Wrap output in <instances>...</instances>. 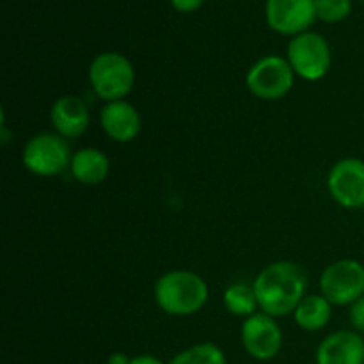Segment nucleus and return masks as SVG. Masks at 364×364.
Returning <instances> with one entry per match:
<instances>
[{"label":"nucleus","mask_w":364,"mask_h":364,"mask_svg":"<svg viewBox=\"0 0 364 364\" xmlns=\"http://www.w3.org/2000/svg\"><path fill=\"white\" fill-rule=\"evenodd\" d=\"M327 191L343 208L364 206V162L359 159H341L327 174Z\"/></svg>","instance_id":"obj_10"},{"label":"nucleus","mask_w":364,"mask_h":364,"mask_svg":"<svg viewBox=\"0 0 364 364\" xmlns=\"http://www.w3.org/2000/svg\"><path fill=\"white\" fill-rule=\"evenodd\" d=\"M316 364H364V338L358 331H336L316 348Z\"/></svg>","instance_id":"obj_13"},{"label":"nucleus","mask_w":364,"mask_h":364,"mask_svg":"<svg viewBox=\"0 0 364 364\" xmlns=\"http://www.w3.org/2000/svg\"><path fill=\"white\" fill-rule=\"evenodd\" d=\"M333 316V304L322 294H308L294 311V320L308 333L323 329Z\"/></svg>","instance_id":"obj_15"},{"label":"nucleus","mask_w":364,"mask_h":364,"mask_svg":"<svg viewBox=\"0 0 364 364\" xmlns=\"http://www.w3.org/2000/svg\"><path fill=\"white\" fill-rule=\"evenodd\" d=\"M297 75L291 70L287 57L265 55L256 60L245 75L249 92L259 100L274 102L291 91Z\"/></svg>","instance_id":"obj_6"},{"label":"nucleus","mask_w":364,"mask_h":364,"mask_svg":"<svg viewBox=\"0 0 364 364\" xmlns=\"http://www.w3.org/2000/svg\"><path fill=\"white\" fill-rule=\"evenodd\" d=\"M208 284L192 270H169L155 284V302L171 316H191L205 308Z\"/></svg>","instance_id":"obj_2"},{"label":"nucleus","mask_w":364,"mask_h":364,"mask_svg":"<svg viewBox=\"0 0 364 364\" xmlns=\"http://www.w3.org/2000/svg\"><path fill=\"white\" fill-rule=\"evenodd\" d=\"M348 320H350V326L354 327V331H358V333H364V295L350 306Z\"/></svg>","instance_id":"obj_19"},{"label":"nucleus","mask_w":364,"mask_h":364,"mask_svg":"<svg viewBox=\"0 0 364 364\" xmlns=\"http://www.w3.org/2000/svg\"><path fill=\"white\" fill-rule=\"evenodd\" d=\"M224 308L228 313L242 318H249L255 313L259 311L258 297L252 284L247 283H233L224 290L223 295Z\"/></svg>","instance_id":"obj_16"},{"label":"nucleus","mask_w":364,"mask_h":364,"mask_svg":"<svg viewBox=\"0 0 364 364\" xmlns=\"http://www.w3.org/2000/svg\"><path fill=\"white\" fill-rule=\"evenodd\" d=\"M167 364H228V359L219 345L205 341L178 352Z\"/></svg>","instance_id":"obj_17"},{"label":"nucleus","mask_w":364,"mask_h":364,"mask_svg":"<svg viewBox=\"0 0 364 364\" xmlns=\"http://www.w3.org/2000/svg\"><path fill=\"white\" fill-rule=\"evenodd\" d=\"M320 294L333 306H352L364 295V265L358 259H338L320 276Z\"/></svg>","instance_id":"obj_7"},{"label":"nucleus","mask_w":364,"mask_h":364,"mask_svg":"<svg viewBox=\"0 0 364 364\" xmlns=\"http://www.w3.org/2000/svg\"><path fill=\"white\" fill-rule=\"evenodd\" d=\"M130 364H167V363H164L162 359L155 358V355L151 354H142V355H135V358H132Z\"/></svg>","instance_id":"obj_21"},{"label":"nucleus","mask_w":364,"mask_h":364,"mask_svg":"<svg viewBox=\"0 0 364 364\" xmlns=\"http://www.w3.org/2000/svg\"><path fill=\"white\" fill-rule=\"evenodd\" d=\"M265 20L274 32L290 38L311 31L316 21L315 0H267Z\"/></svg>","instance_id":"obj_9"},{"label":"nucleus","mask_w":364,"mask_h":364,"mask_svg":"<svg viewBox=\"0 0 364 364\" xmlns=\"http://www.w3.org/2000/svg\"><path fill=\"white\" fill-rule=\"evenodd\" d=\"M287 59L294 73L309 82L326 77L333 63L329 43L315 31L294 36L288 43Z\"/></svg>","instance_id":"obj_5"},{"label":"nucleus","mask_w":364,"mask_h":364,"mask_svg":"<svg viewBox=\"0 0 364 364\" xmlns=\"http://www.w3.org/2000/svg\"><path fill=\"white\" fill-rule=\"evenodd\" d=\"M240 340L245 352L256 361H270L283 348V331L274 316L258 311L244 320Z\"/></svg>","instance_id":"obj_8"},{"label":"nucleus","mask_w":364,"mask_h":364,"mask_svg":"<svg viewBox=\"0 0 364 364\" xmlns=\"http://www.w3.org/2000/svg\"><path fill=\"white\" fill-rule=\"evenodd\" d=\"M205 0H171V6L178 11V13H194V11L201 9Z\"/></svg>","instance_id":"obj_20"},{"label":"nucleus","mask_w":364,"mask_h":364,"mask_svg":"<svg viewBox=\"0 0 364 364\" xmlns=\"http://www.w3.org/2000/svg\"><path fill=\"white\" fill-rule=\"evenodd\" d=\"M316 20L340 23L352 13V0H315Z\"/></svg>","instance_id":"obj_18"},{"label":"nucleus","mask_w":364,"mask_h":364,"mask_svg":"<svg viewBox=\"0 0 364 364\" xmlns=\"http://www.w3.org/2000/svg\"><path fill=\"white\" fill-rule=\"evenodd\" d=\"M359 2H364V0H359Z\"/></svg>","instance_id":"obj_23"},{"label":"nucleus","mask_w":364,"mask_h":364,"mask_svg":"<svg viewBox=\"0 0 364 364\" xmlns=\"http://www.w3.org/2000/svg\"><path fill=\"white\" fill-rule=\"evenodd\" d=\"M89 84L103 102L124 100L135 84L134 64L123 53H100L89 64Z\"/></svg>","instance_id":"obj_3"},{"label":"nucleus","mask_w":364,"mask_h":364,"mask_svg":"<svg viewBox=\"0 0 364 364\" xmlns=\"http://www.w3.org/2000/svg\"><path fill=\"white\" fill-rule=\"evenodd\" d=\"M132 358H128L124 352H114V354L109 355L107 359V364H130Z\"/></svg>","instance_id":"obj_22"},{"label":"nucleus","mask_w":364,"mask_h":364,"mask_svg":"<svg viewBox=\"0 0 364 364\" xmlns=\"http://www.w3.org/2000/svg\"><path fill=\"white\" fill-rule=\"evenodd\" d=\"M71 159H73V153H71L70 142L55 132L34 135L28 139L21 151V162L25 169L43 178L60 176L70 171Z\"/></svg>","instance_id":"obj_4"},{"label":"nucleus","mask_w":364,"mask_h":364,"mask_svg":"<svg viewBox=\"0 0 364 364\" xmlns=\"http://www.w3.org/2000/svg\"><path fill=\"white\" fill-rule=\"evenodd\" d=\"M100 124L107 137L121 144L134 141L142 130L141 114L127 100L107 103L100 112Z\"/></svg>","instance_id":"obj_11"},{"label":"nucleus","mask_w":364,"mask_h":364,"mask_svg":"<svg viewBox=\"0 0 364 364\" xmlns=\"http://www.w3.org/2000/svg\"><path fill=\"white\" fill-rule=\"evenodd\" d=\"M50 123L55 134L68 141L80 137L89 127L87 103L75 95L60 96L50 109Z\"/></svg>","instance_id":"obj_12"},{"label":"nucleus","mask_w":364,"mask_h":364,"mask_svg":"<svg viewBox=\"0 0 364 364\" xmlns=\"http://www.w3.org/2000/svg\"><path fill=\"white\" fill-rule=\"evenodd\" d=\"M259 311L279 318L294 315L308 291L306 270L295 262H276L267 265L252 283Z\"/></svg>","instance_id":"obj_1"},{"label":"nucleus","mask_w":364,"mask_h":364,"mask_svg":"<svg viewBox=\"0 0 364 364\" xmlns=\"http://www.w3.org/2000/svg\"><path fill=\"white\" fill-rule=\"evenodd\" d=\"M70 171L78 183L95 187V185L103 183L109 176L110 160L102 149L82 148L73 153Z\"/></svg>","instance_id":"obj_14"}]
</instances>
